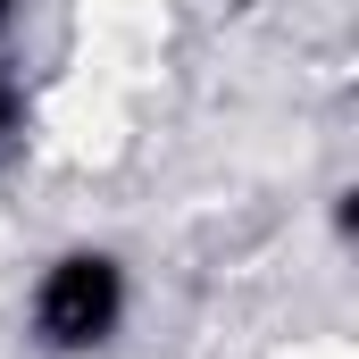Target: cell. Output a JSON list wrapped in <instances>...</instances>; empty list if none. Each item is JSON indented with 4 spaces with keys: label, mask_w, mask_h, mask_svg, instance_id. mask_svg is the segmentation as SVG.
I'll return each mask as SVG.
<instances>
[{
    "label": "cell",
    "mask_w": 359,
    "mask_h": 359,
    "mask_svg": "<svg viewBox=\"0 0 359 359\" xmlns=\"http://www.w3.org/2000/svg\"><path fill=\"white\" fill-rule=\"evenodd\" d=\"M0 17H8V0H0Z\"/></svg>",
    "instance_id": "3"
},
{
    "label": "cell",
    "mask_w": 359,
    "mask_h": 359,
    "mask_svg": "<svg viewBox=\"0 0 359 359\" xmlns=\"http://www.w3.org/2000/svg\"><path fill=\"white\" fill-rule=\"evenodd\" d=\"M8 117H17V100H8V84H0V126H8Z\"/></svg>",
    "instance_id": "2"
},
{
    "label": "cell",
    "mask_w": 359,
    "mask_h": 359,
    "mask_svg": "<svg viewBox=\"0 0 359 359\" xmlns=\"http://www.w3.org/2000/svg\"><path fill=\"white\" fill-rule=\"evenodd\" d=\"M117 318H126V268L109 251H67V259L42 268V284H34V326H42L50 351L109 343Z\"/></svg>",
    "instance_id": "1"
}]
</instances>
